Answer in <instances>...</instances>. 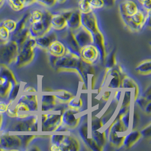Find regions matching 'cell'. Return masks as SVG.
<instances>
[{"label":"cell","mask_w":151,"mask_h":151,"mask_svg":"<svg viewBox=\"0 0 151 151\" xmlns=\"http://www.w3.org/2000/svg\"><path fill=\"white\" fill-rule=\"evenodd\" d=\"M50 61L53 66L57 69L65 70H75L81 76V73L84 62L79 55L73 53L69 49L65 54L60 57L50 55Z\"/></svg>","instance_id":"6da1fadb"},{"label":"cell","mask_w":151,"mask_h":151,"mask_svg":"<svg viewBox=\"0 0 151 151\" xmlns=\"http://www.w3.org/2000/svg\"><path fill=\"white\" fill-rule=\"evenodd\" d=\"M18 52L19 47L15 41L10 39L3 41L0 44V62L5 65L14 63Z\"/></svg>","instance_id":"7a4b0ae2"},{"label":"cell","mask_w":151,"mask_h":151,"mask_svg":"<svg viewBox=\"0 0 151 151\" xmlns=\"http://www.w3.org/2000/svg\"><path fill=\"white\" fill-rule=\"evenodd\" d=\"M61 115L55 113L42 114L41 130L44 131H55L61 124Z\"/></svg>","instance_id":"3957f363"},{"label":"cell","mask_w":151,"mask_h":151,"mask_svg":"<svg viewBox=\"0 0 151 151\" xmlns=\"http://www.w3.org/2000/svg\"><path fill=\"white\" fill-rule=\"evenodd\" d=\"M79 113V110H74L69 108L65 110L61 115V124L67 129H74L77 127L81 121V117H77Z\"/></svg>","instance_id":"277c9868"},{"label":"cell","mask_w":151,"mask_h":151,"mask_svg":"<svg viewBox=\"0 0 151 151\" xmlns=\"http://www.w3.org/2000/svg\"><path fill=\"white\" fill-rule=\"evenodd\" d=\"M99 52L96 47L92 44L87 45L81 49L80 57L83 61L92 64L97 60Z\"/></svg>","instance_id":"5b68a950"},{"label":"cell","mask_w":151,"mask_h":151,"mask_svg":"<svg viewBox=\"0 0 151 151\" xmlns=\"http://www.w3.org/2000/svg\"><path fill=\"white\" fill-rule=\"evenodd\" d=\"M77 44L79 48H81L93 43V35L84 27H80L76 34H73Z\"/></svg>","instance_id":"8992f818"},{"label":"cell","mask_w":151,"mask_h":151,"mask_svg":"<svg viewBox=\"0 0 151 151\" xmlns=\"http://www.w3.org/2000/svg\"><path fill=\"white\" fill-rule=\"evenodd\" d=\"M120 13L123 18L129 17L136 14L140 9L137 2L133 0H124L119 6Z\"/></svg>","instance_id":"52a82bcc"},{"label":"cell","mask_w":151,"mask_h":151,"mask_svg":"<svg viewBox=\"0 0 151 151\" xmlns=\"http://www.w3.org/2000/svg\"><path fill=\"white\" fill-rule=\"evenodd\" d=\"M59 147L60 151H76L80 150L81 145L76 137L65 135Z\"/></svg>","instance_id":"ba28073f"},{"label":"cell","mask_w":151,"mask_h":151,"mask_svg":"<svg viewBox=\"0 0 151 151\" xmlns=\"http://www.w3.org/2000/svg\"><path fill=\"white\" fill-rule=\"evenodd\" d=\"M42 111H55L57 106V100L53 95H44L41 97Z\"/></svg>","instance_id":"9c48e42d"},{"label":"cell","mask_w":151,"mask_h":151,"mask_svg":"<svg viewBox=\"0 0 151 151\" xmlns=\"http://www.w3.org/2000/svg\"><path fill=\"white\" fill-rule=\"evenodd\" d=\"M57 40V35L55 32L48 31L45 34L36 38L37 46L44 50H48L51 43Z\"/></svg>","instance_id":"30bf717a"},{"label":"cell","mask_w":151,"mask_h":151,"mask_svg":"<svg viewBox=\"0 0 151 151\" xmlns=\"http://www.w3.org/2000/svg\"><path fill=\"white\" fill-rule=\"evenodd\" d=\"M22 143V142L21 139L17 136L9 135L6 134L1 137L0 146L4 148L18 147L21 146Z\"/></svg>","instance_id":"8fae6325"},{"label":"cell","mask_w":151,"mask_h":151,"mask_svg":"<svg viewBox=\"0 0 151 151\" xmlns=\"http://www.w3.org/2000/svg\"><path fill=\"white\" fill-rule=\"evenodd\" d=\"M92 35L95 46L97 48L99 52L101 60L103 62H104L106 58V48L103 35L101 34V33L99 31H98Z\"/></svg>","instance_id":"7c38bea8"},{"label":"cell","mask_w":151,"mask_h":151,"mask_svg":"<svg viewBox=\"0 0 151 151\" xmlns=\"http://www.w3.org/2000/svg\"><path fill=\"white\" fill-rule=\"evenodd\" d=\"M141 137L142 135L140 131L135 129L132 130L124 136L123 146L127 149L131 148L137 143Z\"/></svg>","instance_id":"4fadbf2b"},{"label":"cell","mask_w":151,"mask_h":151,"mask_svg":"<svg viewBox=\"0 0 151 151\" xmlns=\"http://www.w3.org/2000/svg\"><path fill=\"white\" fill-rule=\"evenodd\" d=\"M50 55L55 57H60L64 55L66 52V49L61 42L55 40L50 45L48 50Z\"/></svg>","instance_id":"5bb4252c"},{"label":"cell","mask_w":151,"mask_h":151,"mask_svg":"<svg viewBox=\"0 0 151 151\" xmlns=\"http://www.w3.org/2000/svg\"><path fill=\"white\" fill-rule=\"evenodd\" d=\"M8 5L13 11L20 12L32 5L35 0H6Z\"/></svg>","instance_id":"9a60e30c"},{"label":"cell","mask_w":151,"mask_h":151,"mask_svg":"<svg viewBox=\"0 0 151 151\" xmlns=\"http://www.w3.org/2000/svg\"><path fill=\"white\" fill-rule=\"evenodd\" d=\"M121 87L124 89H135V100L137 99L139 96V88L137 86V83L135 82V81L129 76H124L123 78L121 79Z\"/></svg>","instance_id":"2e32d148"},{"label":"cell","mask_w":151,"mask_h":151,"mask_svg":"<svg viewBox=\"0 0 151 151\" xmlns=\"http://www.w3.org/2000/svg\"><path fill=\"white\" fill-rule=\"evenodd\" d=\"M28 106L31 112L37 111L39 109L38 97L37 95H22L19 99Z\"/></svg>","instance_id":"e0dca14e"},{"label":"cell","mask_w":151,"mask_h":151,"mask_svg":"<svg viewBox=\"0 0 151 151\" xmlns=\"http://www.w3.org/2000/svg\"><path fill=\"white\" fill-rule=\"evenodd\" d=\"M109 75L111 76L112 78L110 80L108 88L110 89H117L119 88L121 82L119 71L117 69L113 68L109 71Z\"/></svg>","instance_id":"ac0fdd59"},{"label":"cell","mask_w":151,"mask_h":151,"mask_svg":"<svg viewBox=\"0 0 151 151\" xmlns=\"http://www.w3.org/2000/svg\"><path fill=\"white\" fill-rule=\"evenodd\" d=\"M67 18L61 14L55 15L51 17L50 24L51 27L54 28L55 29L61 30L63 29L67 25Z\"/></svg>","instance_id":"d6986e66"},{"label":"cell","mask_w":151,"mask_h":151,"mask_svg":"<svg viewBox=\"0 0 151 151\" xmlns=\"http://www.w3.org/2000/svg\"><path fill=\"white\" fill-rule=\"evenodd\" d=\"M91 135L98 146L103 150L107 139V136L105 131L101 132L99 130L91 131Z\"/></svg>","instance_id":"ffe728a7"},{"label":"cell","mask_w":151,"mask_h":151,"mask_svg":"<svg viewBox=\"0 0 151 151\" xmlns=\"http://www.w3.org/2000/svg\"><path fill=\"white\" fill-rule=\"evenodd\" d=\"M65 41L66 42V43L69 50L80 57L81 48H79L78 44H77L73 34L68 35L65 39Z\"/></svg>","instance_id":"44dd1931"},{"label":"cell","mask_w":151,"mask_h":151,"mask_svg":"<svg viewBox=\"0 0 151 151\" xmlns=\"http://www.w3.org/2000/svg\"><path fill=\"white\" fill-rule=\"evenodd\" d=\"M135 71L138 74L148 76L151 73V61L150 59L143 61L139 63L135 68Z\"/></svg>","instance_id":"7402d4cb"},{"label":"cell","mask_w":151,"mask_h":151,"mask_svg":"<svg viewBox=\"0 0 151 151\" xmlns=\"http://www.w3.org/2000/svg\"><path fill=\"white\" fill-rule=\"evenodd\" d=\"M55 94L54 95L57 101L61 103H68V102L73 97L72 94L65 90H57L55 91Z\"/></svg>","instance_id":"603a6c76"},{"label":"cell","mask_w":151,"mask_h":151,"mask_svg":"<svg viewBox=\"0 0 151 151\" xmlns=\"http://www.w3.org/2000/svg\"><path fill=\"white\" fill-rule=\"evenodd\" d=\"M67 104L69 108L74 110H79L83 106L82 100L77 96H73Z\"/></svg>","instance_id":"cb8c5ba5"},{"label":"cell","mask_w":151,"mask_h":151,"mask_svg":"<svg viewBox=\"0 0 151 151\" xmlns=\"http://www.w3.org/2000/svg\"><path fill=\"white\" fill-rule=\"evenodd\" d=\"M105 68L106 70H111L116 65V50H113L108 56H106L105 58Z\"/></svg>","instance_id":"d4e9b609"},{"label":"cell","mask_w":151,"mask_h":151,"mask_svg":"<svg viewBox=\"0 0 151 151\" xmlns=\"http://www.w3.org/2000/svg\"><path fill=\"white\" fill-rule=\"evenodd\" d=\"M79 134L82 137L83 140L85 142L88 137V124L87 121H85L79 127L78 129Z\"/></svg>","instance_id":"484cf974"},{"label":"cell","mask_w":151,"mask_h":151,"mask_svg":"<svg viewBox=\"0 0 151 151\" xmlns=\"http://www.w3.org/2000/svg\"><path fill=\"white\" fill-rule=\"evenodd\" d=\"M17 22L13 19H7L1 22L0 24L4 27L6 28L7 30L11 33V34L14 32L17 27Z\"/></svg>","instance_id":"4316f807"},{"label":"cell","mask_w":151,"mask_h":151,"mask_svg":"<svg viewBox=\"0 0 151 151\" xmlns=\"http://www.w3.org/2000/svg\"><path fill=\"white\" fill-rule=\"evenodd\" d=\"M105 124L104 123L102 118L100 119H92L91 122V131L99 130L100 129L102 128Z\"/></svg>","instance_id":"83f0119b"},{"label":"cell","mask_w":151,"mask_h":151,"mask_svg":"<svg viewBox=\"0 0 151 151\" xmlns=\"http://www.w3.org/2000/svg\"><path fill=\"white\" fill-rule=\"evenodd\" d=\"M10 36L11 33L0 24V40L3 41H7L10 39Z\"/></svg>","instance_id":"f1b7e54d"},{"label":"cell","mask_w":151,"mask_h":151,"mask_svg":"<svg viewBox=\"0 0 151 151\" xmlns=\"http://www.w3.org/2000/svg\"><path fill=\"white\" fill-rule=\"evenodd\" d=\"M119 119L124 126V127L127 129H129L130 125V111L129 110L127 113H126L120 117Z\"/></svg>","instance_id":"f546056e"},{"label":"cell","mask_w":151,"mask_h":151,"mask_svg":"<svg viewBox=\"0 0 151 151\" xmlns=\"http://www.w3.org/2000/svg\"><path fill=\"white\" fill-rule=\"evenodd\" d=\"M14 102V101L9 100L8 103H6L3 100H0V113L2 114L4 113H6L8 109L13 105Z\"/></svg>","instance_id":"4dcf8cb0"},{"label":"cell","mask_w":151,"mask_h":151,"mask_svg":"<svg viewBox=\"0 0 151 151\" xmlns=\"http://www.w3.org/2000/svg\"><path fill=\"white\" fill-rule=\"evenodd\" d=\"M135 101L137 102L139 106L141 108V109L144 110V108L145 107L146 105L151 101H149L145 96L142 95V96H138L137 99L135 100Z\"/></svg>","instance_id":"1f68e13d"},{"label":"cell","mask_w":151,"mask_h":151,"mask_svg":"<svg viewBox=\"0 0 151 151\" xmlns=\"http://www.w3.org/2000/svg\"><path fill=\"white\" fill-rule=\"evenodd\" d=\"M104 5L103 0H91L89 2V7L91 9H100Z\"/></svg>","instance_id":"d6a6232c"},{"label":"cell","mask_w":151,"mask_h":151,"mask_svg":"<svg viewBox=\"0 0 151 151\" xmlns=\"http://www.w3.org/2000/svg\"><path fill=\"white\" fill-rule=\"evenodd\" d=\"M131 91L127 90L125 91L124 95V99L122 100V106H130L131 103Z\"/></svg>","instance_id":"836d02e7"},{"label":"cell","mask_w":151,"mask_h":151,"mask_svg":"<svg viewBox=\"0 0 151 151\" xmlns=\"http://www.w3.org/2000/svg\"><path fill=\"white\" fill-rule=\"evenodd\" d=\"M142 137H150L151 135V125L149 124L147 125L144 128L140 131Z\"/></svg>","instance_id":"e575fe53"},{"label":"cell","mask_w":151,"mask_h":151,"mask_svg":"<svg viewBox=\"0 0 151 151\" xmlns=\"http://www.w3.org/2000/svg\"><path fill=\"white\" fill-rule=\"evenodd\" d=\"M65 135H54L51 137V142L52 144H55L58 145L61 143L62 140Z\"/></svg>","instance_id":"d590c367"},{"label":"cell","mask_w":151,"mask_h":151,"mask_svg":"<svg viewBox=\"0 0 151 151\" xmlns=\"http://www.w3.org/2000/svg\"><path fill=\"white\" fill-rule=\"evenodd\" d=\"M140 121V117L138 114L137 112L135 111L134 113V117H133V121H132V129L134 130L138 125Z\"/></svg>","instance_id":"8d00e7d4"},{"label":"cell","mask_w":151,"mask_h":151,"mask_svg":"<svg viewBox=\"0 0 151 151\" xmlns=\"http://www.w3.org/2000/svg\"><path fill=\"white\" fill-rule=\"evenodd\" d=\"M142 7L148 11H150L151 0H137Z\"/></svg>","instance_id":"74e56055"},{"label":"cell","mask_w":151,"mask_h":151,"mask_svg":"<svg viewBox=\"0 0 151 151\" xmlns=\"http://www.w3.org/2000/svg\"><path fill=\"white\" fill-rule=\"evenodd\" d=\"M111 95V91H106L104 93L103 96L101 97V99L102 100L105 101V102H106L108 101L109 99V97Z\"/></svg>","instance_id":"f35d334b"},{"label":"cell","mask_w":151,"mask_h":151,"mask_svg":"<svg viewBox=\"0 0 151 151\" xmlns=\"http://www.w3.org/2000/svg\"><path fill=\"white\" fill-rule=\"evenodd\" d=\"M122 95V91H117L114 93V99L117 101V103H119L121 99V96Z\"/></svg>","instance_id":"ab89813d"},{"label":"cell","mask_w":151,"mask_h":151,"mask_svg":"<svg viewBox=\"0 0 151 151\" xmlns=\"http://www.w3.org/2000/svg\"><path fill=\"white\" fill-rule=\"evenodd\" d=\"M144 111L148 114H150L151 113V102L150 101L147 104L144 108Z\"/></svg>","instance_id":"60d3db41"},{"label":"cell","mask_w":151,"mask_h":151,"mask_svg":"<svg viewBox=\"0 0 151 151\" xmlns=\"http://www.w3.org/2000/svg\"><path fill=\"white\" fill-rule=\"evenodd\" d=\"M24 92H37L36 89H35L34 87H30V86H28L27 87L24 88V89L23 90Z\"/></svg>","instance_id":"b9f144b4"},{"label":"cell","mask_w":151,"mask_h":151,"mask_svg":"<svg viewBox=\"0 0 151 151\" xmlns=\"http://www.w3.org/2000/svg\"><path fill=\"white\" fill-rule=\"evenodd\" d=\"M35 1L39 2L44 5L50 6V0H35Z\"/></svg>","instance_id":"7bdbcfd3"},{"label":"cell","mask_w":151,"mask_h":151,"mask_svg":"<svg viewBox=\"0 0 151 151\" xmlns=\"http://www.w3.org/2000/svg\"><path fill=\"white\" fill-rule=\"evenodd\" d=\"M50 150L53 151H60V147L57 144H52L50 146Z\"/></svg>","instance_id":"ee69618b"},{"label":"cell","mask_w":151,"mask_h":151,"mask_svg":"<svg viewBox=\"0 0 151 151\" xmlns=\"http://www.w3.org/2000/svg\"><path fill=\"white\" fill-rule=\"evenodd\" d=\"M2 122H3V116L2 113H0V130H1V126L2 124Z\"/></svg>","instance_id":"f6af8a7d"},{"label":"cell","mask_w":151,"mask_h":151,"mask_svg":"<svg viewBox=\"0 0 151 151\" xmlns=\"http://www.w3.org/2000/svg\"><path fill=\"white\" fill-rule=\"evenodd\" d=\"M5 2H6V0H0V9L2 7V6L4 5Z\"/></svg>","instance_id":"bcb514c9"},{"label":"cell","mask_w":151,"mask_h":151,"mask_svg":"<svg viewBox=\"0 0 151 151\" xmlns=\"http://www.w3.org/2000/svg\"><path fill=\"white\" fill-rule=\"evenodd\" d=\"M55 1H58V2H64L65 0H55Z\"/></svg>","instance_id":"7dc6e473"},{"label":"cell","mask_w":151,"mask_h":151,"mask_svg":"<svg viewBox=\"0 0 151 151\" xmlns=\"http://www.w3.org/2000/svg\"><path fill=\"white\" fill-rule=\"evenodd\" d=\"M0 143H1V136H0Z\"/></svg>","instance_id":"c3c4849f"}]
</instances>
